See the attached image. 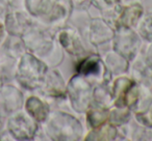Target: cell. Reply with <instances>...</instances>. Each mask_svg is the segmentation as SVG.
<instances>
[{
    "label": "cell",
    "mask_w": 152,
    "mask_h": 141,
    "mask_svg": "<svg viewBox=\"0 0 152 141\" xmlns=\"http://www.w3.org/2000/svg\"><path fill=\"white\" fill-rule=\"evenodd\" d=\"M27 107L28 111L34 116L38 120H43L46 117V110H45V106L41 101H39L36 98H31L28 100L27 102Z\"/></svg>",
    "instance_id": "1"
},
{
    "label": "cell",
    "mask_w": 152,
    "mask_h": 141,
    "mask_svg": "<svg viewBox=\"0 0 152 141\" xmlns=\"http://www.w3.org/2000/svg\"><path fill=\"white\" fill-rule=\"evenodd\" d=\"M142 14V7L140 5H132L129 9H126L123 15L120 18V22L122 25L128 26L135 21Z\"/></svg>",
    "instance_id": "2"
},
{
    "label": "cell",
    "mask_w": 152,
    "mask_h": 141,
    "mask_svg": "<svg viewBox=\"0 0 152 141\" xmlns=\"http://www.w3.org/2000/svg\"><path fill=\"white\" fill-rule=\"evenodd\" d=\"M98 69L97 62L95 61H90L86 60L83 63H81L79 67V71L83 74H90V73H95Z\"/></svg>",
    "instance_id": "3"
},
{
    "label": "cell",
    "mask_w": 152,
    "mask_h": 141,
    "mask_svg": "<svg viewBox=\"0 0 152 141\" xmlns=\"http://www.w3.org/2000/svg\"><path fill=\"white\" fill-rule=\"evenodd\" d=\"M1 35H2V26L0 25V38H1Z\"/></svg>",
    "instance_id": "4"
}]
</instances>
